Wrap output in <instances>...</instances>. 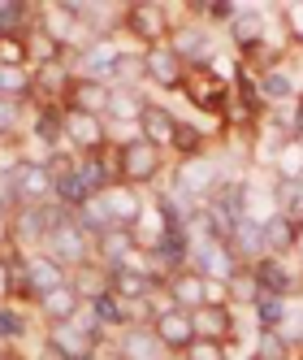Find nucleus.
Masks as SVG:
<instances>
[{
	"mask_svg": "<svg viewBox=\"0 0 303 360\" xmlns=\"http://www.w3.org/2000/svg\"><path fill=\"white\" fill-rule=\"evenodd\" d=\"M221 183V169L208 161V157H191V161H178L173 169V191L187 195V200H208Z\"/></svg>",
	"mask_w": 303,
	"mask_h": 360,
	"instance_id": "nucleus-6",
	"label": "nucleus"
},
{
	"mask_svg": "<svg viewBox=\"0 0 303 360\" xmlns=\"http://www.w3.org/2000/svg\"><path fill=\"white\" fill-rule=\"evenodd\" d=\"M152 334L161 339L165 352L182 356L191 343H195V326H191V313H182V308H161L156 317H152Z\"/></svg>",
	"mask_w": 303,
	"mask_h": 360,
	"instance_id": "nucleus-10",
	"label": "nucleus"
},
{
	"mask_svg": "<svg viewBox=\"0 0 303 360\" xmlns=\"http://www.w3.org/2000/svg\"><path fill=\"white\" fill-rule=\"evenodd\" d=\"M100 204H105V213H109V226H126V230H135L143 209H147L139 200V191L126 187V183H113L109 191H100Z\"/></svg>",
	"mask_w": 303,
	"mask_h": 360,
	"instance_id": "nucleus-15",
	"label": "nucleus"
},
{
	"mask_svg": "<svg viewBox=\"0 0 303 360\" xmlns=\"http://www.w3.org/2000/svg\"><path fill=\"white\" fill-rule=\"evenodd\" d=\"M27 96H35V74H31V70L0 65V100H13V105H22Z\"/></svg>",
	"mask_w": 303,
	"mask_h": 360,
	"instance_id": "nucleus-32",
	"label": "nucleus"
},
{
	"mask_svg": "<svg viewBox=\"0 0 303 360\" xmlns=\"http://www.w3.org/2000/svg\"><path fill=\"white\" fill-rule=\"evenodd\" d=\"M230 39H234V48L238 53H256V48L264 44V18L256 13V9H238V18L230 22Z\"/></svg>",
	"mask_w": 303,
	"mask_h": 360,
	"instance_id": "nucleus-26",
	"label": "nucleus"
},
{
	"mask_svg": "<svg viewBox=\"0 0 303 360\" xmlns=\"http://www.w3.org/2000/svg\"><path fill=\"white\" fill-rule=\"evenodd\" d=\"M195 269L204 274L208 282H230L238 269H243V261L234 256V248L225 243V239H217V243H204V248H195Z\"/></svg>",
	"mask_w": 303,
	"mask_h": 360,
	"instance_id": "nucleus-13",
	"label": "nucleus"
},
{
	"mask_svg": "<svg viewBox=\"0 0 303 360\" xmlns=\"http://www.w3.org/2000/svg\"><path fill=\"white\" fill-rule=\"evenodd\" d=\"M39 360H69V356H65V352H61V347H57L53 339H48V343L39 347Z\"/></svg>",
	"mask_w": 303,
	"mask_h": 360,
	"instance_id": "nucleus-45",
	"label": "nucleus"
},
{
	"mask_svg": "<svg viewBox=\"0 0 303 360\" xmlns=\"http://www.w3.org/2000/svg\"><path fill=\"white\" fill-rule=\"evenodd\" d=\"M256 317H260L264 330H277V326L286 321V300L282 295H260L256 300Z\"/></svg>",
	"mask_w": 303,
	"mask_h": 360,
	"instance_id": "nucleus-38",
	"label": "nucleus"
},
{
	"mask_svg": "<svg viewBox=\"0 0 303 360\" xmlns=\"http://www.w3.org/2000/svg\"><path fill=\"white\" fill-rule=\"evenodd\" d=\"M264 291H260V282H256V269L251 265H243L230 282H225V304H243V308H256V300H260Z\"/></svg>",
	"mask_w": 303,
	"mask_h": 360,
	"instance_id": "nucleus-29",
	"label": "nucleus"
},
{
	"mask_svg": "<svg viewBox=\"0 0 303 360\" xmlns=\"http://www.w3.org/2000/svg\"><path fill=\"white\" fill-rule=\"evenodd\" d=\"M299 360H303V356H299Z\"/></svg>",
	"mask_w": 303,
	"mask_h": 360,
	"instance_id": "nucleus-49",
	"label": "nucleus"
},
{
	"mask_svg": "<svg viewBox=\"0 0 303 360\" xmlns=\"http://www.w3.org/2000/svg\"><path fill=\"white\" fill-rule=\"evenodd\" d=\"M0 65H13V70H27L31 65L27 35H0Z\"/></svg>",
	"mask_w": 303,
	"mask_h": 360,
	"instance_id": "nucleus-37",
	"label": "nucleus"
},
{
	"mask_svg": "<svg viewBox=\"0 0 303 360\" xmlns=\"http://www.w3.org/2000/svg\"><path fill=\"white\" fill-rule=\"evenodd\" d=\"M130 256H135V230H126V226H109L105 235L91 239V261L105 265V269L126 265Z\"/></svg>",
	"mask_w": 303,
	"mask_h": 360,
	"instance_id": "nucleus-14",
	"label": "nucleus"
},
{
	"mask_svg": "<svg viewBox=\"0 0 303 360\" xmlns=\"http://www.w3.org/2000/svg\"><path fill=\"white\" fill-rule=\"evenodd\" d=\"M290 139L303 143V96H295V109H290Z\"/></svg>",
	"mask_w": 303,
	"mask_h": 360,
	"instance_id": "nucleus-44",
	"label": "nucleus"
},
{
	"mask_svg": "<svg viewBox=\"0 0 303 360\" xmlns=\"http://www.w3.org/2000/svg\"><path fill=\"white\" fill-rule=\"evenodd\" d=\"M295 252H299V256H303V230H299V239H295Z\"/></svg>",
	"mask_w": 303,
	"mask_h": 360,
	"instance_id": "nucleus-47",
	"label": "nucleus"
},
{
	"mask_svg": "<svg viewBox=\"0 0 303 360\" xmlns=\"http://www.w3.org/2000/svg\"><path fill=\"white\" fill-rule=\"evenodd\" d=\"M109 100H113V87H109V83L74 79V83H69V96H65V109H79V113H91V117H105V113H109Z\"/></svg>",
	"mask_w": 303,
	"mask_h": 360,
	"instance_id": "nucleus-18",
	"label": "nucleus"
},
{
	"mask_svg": "<svg viewBox=\"0 0 303 360\" xmlns=\"http://www.w3.org/2000/svg\"><path fill=\"white\" fill-rule=\"evenodd\" d=\"M113 61H117V48L109 39H87L83 44V79H95V83L113 79Z\"/></svg>",
	"mask_w": 303,
	"mask_h": 360,
	"instance_id": "nucleus-25",
	"label": "nucleus"
},
{
	"mask_svg": "<svg viewBox=\"0 0 303 360\" xmlns=\"http://www.w3.org/2000/svg\"><path fill=\"white\" fill-rule=\"evenodd\" d=\"M147 79V65H143V53H121L117 48V61H113V83L121 91H135V83Z\"/></svg>",
	"mask_w": 303,
	"mask_h": 360,
	"instance_id": "nucleus-34",
	"label": "nucleus"
},
{
	"mask_svg": "<svg viewBox=\"0 0 303 360\" xmlns=\"http://www.w3.org/2000/svg\"><path fill=\"white\" fill-rule=\"evenodd\" d=\"M13 126H18V105L0 100V139H13Z\"/></svg>",
	"mask_w": 303,
	"mask_h": 360,
	"instance_id": "nucleus-42",
	"label": "nucleus"
},
{
	"mask_svg": "<svg viewBox=\"0 0 303 360\" xmlns=\"http://www.w3.org/2000/svg\"><path fill=\"white\" fill-rule=\"evenodd\" d=\"M83 313V295L74 291V282H65V287H57V291H48V295H39V317L53 326V330H61V326H74V317Z\"/></svg>",
	"mask_w": 303,
	"mask_h": 360,
	"instance_id": "nucleus-17",
	"label": "nucleus"
},
{
	"mask_svg": "<svg viewBox=\"0 0 303 360\" xmlns=\"http://www.w3.org/2000/svg\"><path fill=\"white\" fill-rule=\"evenodd\" d=\"M27 282H31V295H35V304H39V295L65 287V269H61L48 252H35V256H27Z\"/></svg>",
	"mask_w": 303,
	"mask_h": 360,
	"instance_id": "nucleus-20",
	"label": "nucleus"
},
{
	"mask_svg": "<svg viewBox=\"0 0 303 360\" xmlns=\"http://www.w3.org/2000/svg\"><path fill=\"white\" fill-rule=\"evenodd\" d=\"M191 326H195V339H208V343H234V313L230 304H199L191 313Z\"/></svg>",
	"mask_w": 303,
	"mask_h": 360,
	"instance_id": "nucleus-12",
	"label": "nucleus"
},
{
	"mask_svg": "<svg viewBox=\"0 0 303 360\" xmlns=\"http://www.w3.org/2000/svg\"><path fill=\"white\" fill-rule=\"evenodd\" d=\"M143 109H147V100H143L139 91H121V87H113L109 117H117V122H139V117H143Z\"/></svg>",
	"mask_w": 303,
	"mask_h": 360,
	"instance_id": "nucleus-35",
	"label": "nucleus"
},
{
	"mask_svg": "<svg viewBox=\"0 0 303 360\" xmlns=\"http://www.w3.org/2000/svg\"><path fill=\"white\" fill-rule=\"evenodd\" d=\"M27 334V317L18 308H0V339H22Z\"/></svg>",
	"mask_w": 303,
	"mask_h": 360,
	"instance_id": "nucleus-39",
	"label": "nucleus"
},
{
	"mask_svg": "<svg viewBox=\"0 0 303 360\" xmlns=\"http://www.w3.org/2000/svg\"><path fill=\"white\" fill-rule=\"evenodd\" d=\"M247 360H260V356H247Z\"/></svg>",
	"mask_w": 303,
	"mask_h": 360,
	"instance_id": "nucleus-48",
	"label": "nucleus"
},
{
	"mask_svg": "<svg viewBox=\"0 0 303 360\" xmlns=\"http://www.w3.org/2000/svg\"><path fill=\"white\" fill-rule=\"evenodd\" d=\"M13 187H18V209H35V204L57 200V178L48 174L43 161H22V169L13 174Z\"/></svg>",
	"mask_w": 303,
	"mask_h": 360,
	"instance_id": "nucleus-5",
	"label": "nucleus"
},
{
	"mask_svg": "<svg viewBox=\"0 0 303 360\" xmlns=\"http://www.w3.org/2000/svg\"><path fill=\"white\" fill-rule=\"evenodd\" d=\"M61 117H65V139L79 148V157H91V152L109 148L105 117H91V113H79V109H61Z\"/></svg>",
	"mask_w": 303,
	"mask_h": 360,
	"instance_id": "nucleus-8",
	"label": "nucleus"
},
{
	"mask_svg": "<svg viewBox=\"0 0 303 360\" xmlns=\"http://www.w3.org/2000/svg\"><path fill=\"white\" fill-rule=\"evenodd\" d=\"M230 248H234V256H238L243 265H256L260 256H269V252H264V226L251 221V217H243V221L234 226V235H230Z\"/></svg>",
	"mask_w": 303,
	"mask_h": 360,
	"instance_id": "nucleus-24",
	"label": "nucleus"
},
{
	"mask_svg": "<svg viewBox=\"0 0 303 360\" xmlns=\"http://www.w3.org/2000/svg\"><path fill=\"white\" fill-rule=\"evenodd\" d=\"M282 18H286V35H295L303 44V5H286Z\"/></svg>",
	"mask_w": 303,
	"mask_h": 360,
	"instance_id": "nucleus-43",
	"label": "nucleus"
},
{
	"mask_svg": "<svg viewBox=\"0 0 303 360\" xmlns=\"http://www.w3.org/2000/svg\"><path fill=\"white\" fill-rule=\"evenodd\" d=\"M169 48L178 53L187 65H195V61H204V53H208V35H204V27H173L169 31Z\"/></svg>",
	"mask_w": 303,
	"mask_h": 360,
	"instance_id": "nucleus-28",
	"label": "nucleus"
},
{
	"mask_svg": "<svg viewBox=\"0 0 303 360\" xmlns=\"http://www.w3.org/2000/svg\"><path fill=\"white\" fill-rule=\"evenodd\" d=\"M178 360H225V347L221 343H208V339H195Z\"/></svg>",
	"mask_w": 303,
	"mask_h": 360,
	"instance_id": "nucleus-40",
	"label": "nucleus"
},
{
	"mask_svg": "<svg viewBox=\"0 0 303 360\" xmlns=\"http://www.w3.org/2000/svg\"><path fill=\"white\" fill-rule=\"evenodd\" d=\"M251 269H256V282H260L264 295H282V300H286L290 291H299V278L282 265V256H260Z\"/></svg>",
	"mask_w": 303,
	"mask_h": 360,
	"instance_id": "nucleus-19",
	"label": "nucleus"
},
{
	"mask_svg": "<svg viewBox=\"0 0 303 360\" xmlns=\"http://www.w3.org/2000/svg\"><path fill=\"white\" fill-rule=\"evenodd\" d=\"M161 169H165L161 148H152L147 139H130V143L117 148V183L147 187V183H156V178H161Z\"/></svg>",
	"mask_w": 303,
	"mask_h": 360,
	"instance_id": "nucleus-2",
	"label": "nucleus"
},
{
	"mask_svg": "<svg viewBox=\"0 0 303 360\" xmlns=\"http://www.w3.org/2000/svg\"><path fill=\"white\" fill-rule=\"evenodd\" d=\"M143 65H147V79L156 83V87H165V91H178L182 79H187V61L173 53L169 44L147 48V53H143Z\"/></svg>",
	"mask_w": 303,
	"mask_h": 360,
	"instance_id": "nucleus-16",
	"label": "nucleus"
},
{
	"mask_svg": "<svg viewBox=\"0 0 303 360\" xmlns=\"http://www.w3.org/2000/svg\"><path fill=\"white\" fill-rule=\"evenodd\" d=\"M182 239H187V248L195 243V248H204V243H217L221 239V226H217V217L199 204V209H187V217H182Z\"/></svg>",
	"mask_w": 303,
	"mask_h": 360,
	"instance_id": "nucleus-27",
	"label": "nucleus"
},
{
	"mask_svg": "<svg viewBox=\"0 0 303 360\" xmlns=\"http://www.w3.org/2000/svg\"><path fill=\"white\" fill-rule=\"evenodd\" d=\"M182 91L195 109H204V113H225V105H230V96L234 87L221 79V70L213 61H195L187 65V79H182Z\"/></svg>",
	"mask_w": 303,
	"mask_h": 360,
	"instance_id": "nucleus-1",
	"label": "nucleus"
},
{
	"mask_svg": "<svg viewBox=\"0 0 303 360\" xmlns=\"http://www.w3.org/2000/svg\"><path fill=\"white\" fill-rule=\"evenodd\" d=\"M165 295H169V308H182V313H195L199 304H208V278L199 274V269H173L165 282Z\"/></svg>",
	"mask_w": 303,
	"mask_h": 360,
	"instance_id": "nucleus-7",
	"label": "nucleus"
},
{
	"mask_svg": "<svg viewBox=\"0 0 303 360\" xmlns=\"http://www.w3.org/2000/svg\"><path fill=\"white\" fill-rule=\"evenodd\" d=\"M169 148L178 152V161H191V157H199V152H204V131H199V126L178 122V131H173Z\"/></svg>",
	"mask_w": 303,
	"mask_h": 360,
	"instance_id": "nucleus-36",
	"label": "nucleus"
},
{
	"mask_svg": "<svg viewBox=\"0 0 303 360\" xmlns=\"http://www.w3.org/2000/svg\"><path fill=\"white\" fill-rule=\"evenodd\" d=\"M173 131H178V117H173L165 105H152V100H147V109L139 117V139H147L152 148H169Z\"/></svg>",
	"mask_w": 303,
	"mask_h": 360,
	"instance_id": "nucleus-21",
	"label": "nucleus"
},
{
	"mask_svg": "<svg viewBox=\"0 0 303 360\" xmlns=\"http://www.w3.org/2000/svg\"><path fill=\"white\" fill-rule=\"evenodd\" d=\"M256 91H260L264 105H286V100L295 96V83L282 70H264V74H256Z\"/></svg>",
	"mask_w": 303,
	"mask_h": 360,
	"instance_id": "nucleus-33",
	"label": "nucleus"
},
{
	"mask_svg": "<svg viewBox=\"0 0 303 360\" xmlns=\"http://www.w3.org/2000/svg\"><path fill=\"white\" fill-rule=\"evenodd\" d=\"M121 360H165V347L161 339L152 334V326H130V330H121Z\"/></svg>",
	"mask_w": 303,
	"mask_h": 360,
	"instance_id": "nucleus-22",
	"label": "nucleus"
},
{
	"mask_svg": "<svg viewBox=\"0 0 303 360\" xmlns=\"http://www.w3.org/2000/svg\"><path fill=\"white\" fill-rule=\"evenodd\" d=\"M74 291L83 295V304H95L100 295H109V269L95 265V261H87L79 274H74Z\"/></svg>",
	"mask_w": 303,
	"mask_h": 360,
	"instance_id": "nucleus-30",
	"label": "nucleus"
},
{
	"mask_svg": "<svg viewBox=\"0 0 303 360\" xmlns=\"http://www.w3.org/2000/svg\"><path fill=\"white\" fill-rule=\"evenodd\" d=\"M35 31H43L53 44H61V48H74L83 39V22H79V5H48V9H39V18H35Z\"/></svg>",
	"mask_w": 303,
	"mask_h": 360,
	"instance_id": "nucleus-9",
	"label": "nucleus"
},
{
	"mask_svg": "<svg viewBox=\"0 0 303 360\" xmlns=\"http://www.w3.org/2000/svg\"><path fill=\"white\" fill-rule=\"evenodd\" d=\"M0 360H27L22 352H13V347H0Z\"/></svg>",
	"mask_w": 303,
	"mask_h": 360,
	"instance_id": "nucleus-46",
	"label": "nucleus"
},
{
	"mask_svg": "<svg viewBox=\"0 0 303 360\" xmlns=\"http://www.w3.org/2000/svg\"><path fill=\"white\" fill-rule=\"evenodd\" d=\"M121 31H130L147 48H161V44H169L173 22H169L165 5H147V0H139V5H126L121 9Z\"/></svg>",
	"mask_w": 303,
	"mask_h": 360,
	"instance_id": "nucleus-4",
	"label": "nucleus"
},
{
	"mask_svg": "<svg viewBox=\"0 0 303 360\" xmlns=\"http://www.w3.org/2000/svg\"><path fill=\"white\" fill-rule=\"evenodd\" d=\"M260 226H264V252H269V256L295 252V239H299V230H303L299 217H290V213H273V217L260 221Z\"/></svg>",
	"mask_w": 303,
	"mask_h": 360,
	"instance_id": "nucleus-23",
	"label": "nucleus"
},
{
	"mask_svg": "<svg viewBox=\"0 0 303 360\" xmlns=\"http://www.w3.org/2000/svg\"><path fill=\"white\" fill-rule=\"evenodd\" d=\"M43 252L53 256V261L61 265V269H83L87 261H91V235L74 221V213L61 221V226H53L48 230V239H43Z\"/></svg>",
	"mask_w": 303,
	"mask_h": 360,
	"instance_id": "nucleus-3",
	"label": "nucleus"
},
{
	"mask_svg": "<svg viewBox=\"0 0 303 360\" xmlns=\"http://www.w3.org/2000/svg\"><path fill=\"white\" fill-rule=\"evenodd\" d=\"M31 126H35V139L48 143V152H57V148H61V139H65V117H61L57 105H43V109L35 113Z\"/></svg>",
	"mask_w": 303,
	"mask_h": 360,
	"instance_id": "nucleus-31",
	"label": "nucleus"
},
{
	"mask_svg": "<svg viewBox=\"0 0 303 360\" xmlns=\"http://www.w3.org/2000/svg\"><path fill=\"white\" fill-rule=\"evenodd\" d=\"M83 360H121V347H117V339H105V334H100Z\"/></svg>",
	"mask_w": 303,
	"mask_h": 360,
	"instance_id": "nucleus-41",
	"label": "nucleus"
},
{
	"mask_svg": "<svg viewBox=\"0 0 303 360\" xmlns=\"http://www.w3.org/2000/svg\"><path fill=\"white\" fill-rule=\"evenodd\" d=\"M161 282L152 278L143 265H135V261H126V265H117V269H109V291L117 295V300H126V304H143V300H152V291H156Z\"/></svg>",
	"mask_w": 303,
	"mask_h": 360,
	"instance_id": "nucleus-11",
	"label": "nucleus"
}]
</instances>
